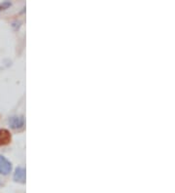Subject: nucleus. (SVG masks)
<instances>
[{
  "instance_id": "f257e3e1",
  "label": "nucleus",
  "mask_w": 175,
  "mask_h": 193,
  "mask_svg": "<svg viewBox=\"0 0 175 193\" xmlns=\"http://www.w3.org/2000/svg\"><path fill=\"white\" fill-rule=\"evenodd\" d=\"M12 171V164L10 161H8L4 156H0V174L1 175H8Z\"/></svg>"
},
{
  "instance_id": "f03ea898",
  "label": "nucleus",
  "mask_w": 175,
  "mask_h": 193,
  "mask_svg": "<svg viewBox=\"0 0 175 193\" xmlns=\"http://www.w3.org/2000/svg\"><path fill=\"white\" fill-rule=\"evenodd\" d=\"M11 142V134L6 129L0 130V146L8 144Z\"/></svg>"
},
{
  "instance_id": "7ed1b4c3",
  "label": "nucleus",
  "mask_w": 175,
  "mask_h": 193,
  "mask_svg": "<svg viewBox=\"0 0 175 193\" xmlns=\"http://www.w3.org/2000/svg\"><path fill=\"white\" fill-rule=\"evenodd\" d=\"M14 180L15 181L23 183L25 181V169L22 168V167L17 168L14 174Z\"/></svg>"
},
{
  "instance_id": "20e7f679",
  "label": "nucleus",
  "mask_w": 175,
  "mask_h": 193,
  "mask_svg": "<svg viewBox=\"0 0 175 193\" xmlns=\"http://www.w3.org/2000/svg\"><path fill=\"white\" fill-rule=\"evenodd\" d=\"M9 124L13 129L21 128L23 125V119L22 117H12L9 120Z\"/></svg>"
},
{
  "instance_id": "39448f33",
  "label": "nucleus",
  "mask_w": 175,
  "mask_h": 193,
  "mask_svg": "<svg viewBox=\"0 0 175 193\" xmlns=\"http://www.w3.org/2000/svg\"><path fill=\"white\" fill-rule=\"evenodd\" d=\"M9 6H10V3L9 2H4L3 4H0V10H4V9H6Z\"/></svg>"
}]
</instances>
